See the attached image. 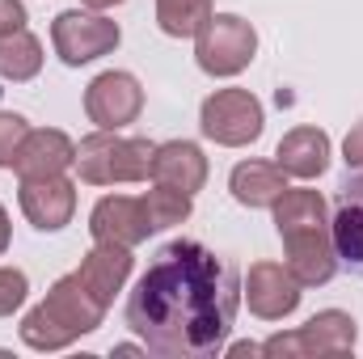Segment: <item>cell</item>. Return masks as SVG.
Returning a JSON list of instances; mask_svg holds the SVG:
<instances>
[{
    "mask_svg": "<svg viewBox=\"0 0 363 359\" xmlns=\"http://www.w3.org/2000/svg\"><path fill=\"white\" fill-rule=\"evenodd\" d=\"M241 309V279L216 250L169 241L127 296V326L161 359H211L224 351Z\"/></svg>",
    "mask_w": 363,
    "mask_h": 359,
    "instance_id": "obj_1",
    "label": "cell"
},
{
    "mask_svg": "<svg viewBox=\"0 0 363 359\" xmlns=\"http://www.w3.org/2000/svg\"><path fill=\"white\" fill-rule=\"evenodd\" d=\"M101 321H106V304L93 296L89 287H85V279L72 270V275H60L51 283L47 300L34 304L21 317L17 334H21V343L30 351H64L81 334H93Z\"/></svg>",
    "mask_w": 363,
    "mask_h": 359,
    "instance_id": "obj_2",
    "label": "cell"
},
{
    "mask_svg": "<svg viewBox=\"0 0 363 359\" xmlns=\"http://www.w3.org/2000/svg\"><path fill=\"white\" fill-rule=\"evenodd\" d=\"M157 144L144 136H118V131H93L77 144V170L89 186H127L148 182Z\"/></svg>",
    "mask_w": 363,
    "mask_h": 359,
    "instance_id": "obj_3",
    "label": "cell"
},
{
    "mask_svg": "<svg viewBox=\"0 0 363 359\" xmlns=\"http://www.w3.org/2000/svg\"><path fill=\"white\" fill-rule=\"evenodd\" d=\"M258 55V30L237 13H211L194 34V60L207 77H237Z\"/></svg>",
    "mask_w": 363,
    "mask_h": 359,
    "instance_id": "obj_4",
    "label": "cell"
},
{
    "mask_svg": "<svg viewBox=\"0 0 363 359\" xmlns=\"http://www.w3.org/2000/svg\"><path fill=\"white\" fill-rule=\"evenodd\" d=\"M199 127L220 148H245L262 136L267 114H262V101L250 89H216L199 110Z\"/></svg>",
    "mask_w": 363,
    "mask_h": 359,
    "instance_id": "obj_5",
    "label": "cell"
},
{
    "mask_svg": "<svg viewBox=\"0 0 363 359\" xmlns=\"http://www.w3.org/2000/svg\"><path fill=\"white\" fill-rule=\"evenodd\" d=\"M359 343V326L351 313L342 309H321L317 317H308L300 330L291 334H274L262 343V355H296V359H313V355H347Z\"/></svg>",
    "mask_w": 363,
    "mask_h": 359,
    "instance_id": "obj_6",
    "label": "cell"
},
{
    "mask_svg": "<svg viewBox=\"0 0 363 359\" xmlns=\"http://www.w3.org/2000/svg\"><path fill=\"white\" fill-rule=\"evenodd\" d=\"M51 43H55V55L68 64V68H81L93 64L101 55H110L118 43H123V30L118 21H110L106 13H85V9H68L51 21Z\"/></svg>",
    "mask_w": 363,
    "mask_h": 359,
    "instance_id": "obj_7",
    "label": "cell"
},
{
    "mask_svg": "<svg viewBox=\"0 0 363 359\" xmlns=\"http://www.w3.org/2000/svg\"><path fill=\"white\" fill-rule=\"evenodd\" d=\"M144 110V85L131 72H101L85 89V114L97 131H123Z\"/></svg>",
    "mask_w": 363,
    "mask_h": 359,
    "instance_id": "obj_8",
    "label": "cell"
},
{
    "mask_svg": "<svg viewBox=\"0 0 363 359\" xmlns=\"http://www.w3.org/2000/svg\"><path fill=\"white\" fill-rule=\"evenodd\" d=\"M300 296H304L300 279L283 267V263H254L250 275H245V287H241V300H245L250 313L262 317V321H283V317H291V313L300 309Z\"/></svg>",
    "mask_w": 363,
    "mask_h": 359,
    "instance_id": "obj_9",
    "label": "cell"
},
{
    "mask_svg": "<svg viewBox=\"0 0 363 359\" xmlns=\"http://www.w3.org/2000/svg\"><path fill=\"white\" fill-rule=\"evenodd\" d=\"M287 245V270L300 279V287H321L338 275V250L330 224H308V228H287L279 233Z\"/></svg>",
    "mask_w": 363,
    "mask_h": 359,
    "instance_id": "obj_10",
    "label": "cell"
},
{
    "mask_svg": "<svg viewBox=\"0 0 363 359\" xmlns=\"http://www.w3.org/2000/svg\"><path fill=\"white\" fill-rule=\"evenodd\" d=\"M89 233H93V241L135 250L140 241H148V237H152V220H148L144 199H131V194H106V199H97V203H93Z\"/></svg>",
    "mask_w": 363,
    "mask_h": 359,
    "instance_id": "obj_11",
    "label": "cell"
},
{
    "mask_svg": "<svg viewBox=\"0 0 363 359\" xmlns=\"http://www.w3.org/2000/svg\"><path fill=\"white\" fill-rule=\"evenodd\" d=\"M21 211L38 233H60L64 224H72L77 211V182L64 174L51 178H21Z\"/></svg>",
    "mask_w": 363,
    "mask_h": 359,
    "instance_id": "obj_12",
    "label": "cell"
},
{
    "mask_svg": "<svg viewBox=\"0 0 363 359\" xmlns=\"http://www.w3.org/2000/svg\"><path fill=\"white\" fill-rule=\"evenodd\" d=\"M330 233H334L338 263L351 267L355 275H363V174H355V178H347L338 186Z\"/></svg>",
    "mask_w": 363,
    "mask_h": 359,
    "instance_id": "obj_13",
    "label": "cell"
},
{
    "mask_svg": "<svg viewBox=\"0 0 363 359\" xmlns=\"http://www.w3.org/2000/svg\"><path fill=\"white\" fill-rule=\"evenodd\" d=\"M68 165H77V144L55 131V127H38V131H26L21 148H17V178H51V174H64Z\"/></svg>",
    "mask_w": 363,
    "mask_h": 359,
    "instance_id": "obj_14",
    "label": "cell"
},
{
    "mask_svg": "<svg viewBox=\"0 0 363 359\" xmlns=\"http://www.w3.org/2000/svg\"><path fill=\"white\" fill-rule=\"evenodd\" d=\"M148 178L161 182V186H174L182 194H199L203 182H207V157L194 140H169V144H157L152 153V170Z\"/></svg>",
    "mask_w": 363,
    "mask_h": 359,
    "instance_id": "obj_15",
    "label": "cell"
},
{
    "mask_svg": "<svg viewBox=\"0 0 363 359\" xmlns=\"http://www.w3.org/2000/svg\"><path fill=\"white\" fill-rule=\"evenodd\" d=\"M274 165L300 182L321 178L330 170V136L321 127H291L274 148Z\"/></svg>",
    "mask_w": 363,
    "mask_h": 359,
    "instance_id": "obj_16",
    "label": "cell"
},
{
    "mask_svg": "<svg viewBox=\"0 0 363 359\" xmlns=\"http://www.w3.org/2000/svg\"><path fill=\"white\" fill-rule=\"evenodd\" d=\"M131 267H135V258H131V250H127V245H106V241H97L89 254L81 258L77 275L85 279V287H89L93 296L110 309V304H114V296L123 292V283H127Z\"/></svg>",
    "mask_w": 363,
    "mask_h": 359,
    "instance_id": "obj_17",
    "label": "cell"
},
{
    "mask_svg": "<svg viewBox=\"0 0 363 359\" xmlns=\"http://www.w3.org/2000/svg\"><path fill=\"white\" fill-rule=\"evenodd\" d=\"M228 190L241 207H274V199L287 190V174L271 161H241L228 174Z\"/></svg>",
    "mask_w": 363,
    "mask_h": 359,
    "instance_id": "obj_18",
    "label": "cell"
},
{
    "mask_svg": "<svg viewBox=\"0 0 363 359\" xmlns=\"http://www.w3.org/2000/svg\"><path fill=\"white\" fill-rule=\"evenodd\" d=\"M43 72V43L30 30H13L0 34V81H34Z\"/></svg>",
    "mask_w": 363,
    "mask_h": 359,
    "instance_id": "obj_19",
    "label": "cell"
},
{
    "mask_svg": "<svg viewBox=\"0 0 363 359\" xmlns=\"http://www.w3.org/2000/svg\"><path fill=\"white\" fill-rule=\"evenodd\" d=\"M211 13V0H157V21L169 38H194Z\"/></svg>",
    "mask_w": 363,
    "mask_h": 359,
    "instance_id": "obj_20",
    "label": "cell"
},
{
    "mask_svg": "<svg viewBox=\"0 0 363 359\" xmlns=\"http://www.w3.org/2000/svg\"><path fill=\"white\" fill-rule=\"evenodd\" d=\"M144 207H148L152 233H161V228H174V224H182V220L190 216V194L152 182V190H144Z\"/></svg>",
    "mask_w": 363,
    "mask_h": 359,
    "instance_id": "obj_21",
    "label": "cell"
},
{
    "mask_svg": "<svg viewBox=\"0 0 363 359\" xmlns=\"http://www.w3.org/2000/svg\"><path fill=\"white\" fill-rule=\"evenodd\" d=\"M26 131H30V123H26L21 114L0 110V170H13V161H17V148H21Z\"/></svg>",
    "mask_w": 363,
    "mask_h": 359,
    "instance_id": "obj_22",
    "label": "cell"
},
{
    "mask_svg": "<svg viewBox=\"0 0 363 359\" xmlns=\"http://www.w3.org/2000/svg\"><path fill=\"white\" fill-rule=\"evenodd\" d=\"M30 296V279L17 267H0V317H13Z\"/></svg>",
    "mask_w": 363,
    "mask_h": 359,
    "instance_id": "obj_23",
    "label": "cell"
},
{
    "mask_svg": "<svg viewBox=\"0 0 363 359\" xmlns=\"http://www.w3.org/2000/svg\"><path fill=\"white\" fill-rule=\"evenodd\" d=\"M342 161H347V170L363 174V123H355V127L347 131V140H342Z\"/></svg>",
    "mask_w": 363,
    "mask_h": 359,
    "instance_id": "obj_24",
    "label": "cell"
},
{
    "mask_svg": "<svg viewBox=\"0 0 363 359\" xmlns=\"http://www.w3.org/2000/svg\"><path fill=\"white\" fill-rule=\"evenodd\" d=\"M26 30V4L21 0H0V34Z\"/></svg>",
    "mask_w": 363,
    "mask_h": 359,
    "instance_id": "obj_25",
    "label": "cell"
},
{
    "mask_svg": "<svg viewBox=\"0 0 363 359\" xmlns=\"http://www.w3.org/2000/svg\"><path fill=\"white\" fill-rule=\"evenodd\" d=\"M224 355L241 359V355H262V343H233V347H224Z\"/></svg>",
    "mask_w": 363,
    "mask_h": 359,
    "instance_id": "obj_26",
    "label": "cell"
},
{
    "mask_svg": "<svg viewBox=\"0 0 363 359\" xmlns=\"http://www.w3.org/2000/svg\"><path fill=\"white\" fill-rule=\"evenodd\" d=\"M9 250V211H4V203H0V254Z\"/></svg>",
    "mask_w": 363,
    "mask_h": 359,
    "instance_id": "obj_27",
    "label": "cell"
},
{
    "mask_svg": "<svg viewBox=\"0 0 363 359\" xmlns=\"http://www.w3.org/2000/svg\"><path fill=\"white\" fill-rule=\"evenodd\" d=\"M140 351H148V347H135V343H118L114 347V355H140Z\"/></svg>",
    "mask_w": 363,
    "mask_h": 359,
    "instance_id": "obj_28",
    "label": "cell"
},
{
    "mask_svg": "<svg viewBox=\"0 0 363 359\" xmlns=\"http://www.w3.org/2000/svg\"><path fill=\"white\" fill-rule=\"evenodd\" d=\"M89 9H97V13H106V9H114V4H123V0H85Z\"/></svg>",
    "mask_w": 363,
    "mask_h": 359,
    "instance_id": "obj_29",
    "label": "cell"
}]
</instances>
